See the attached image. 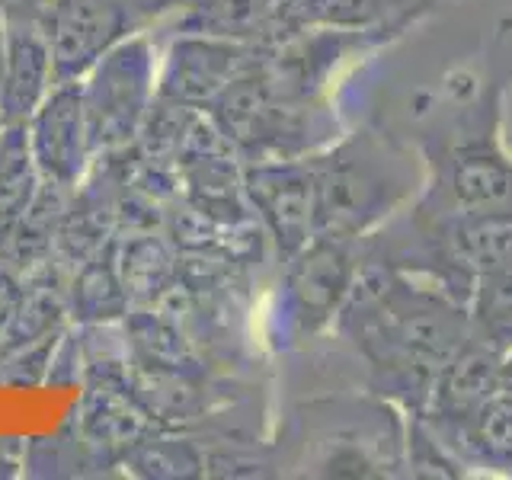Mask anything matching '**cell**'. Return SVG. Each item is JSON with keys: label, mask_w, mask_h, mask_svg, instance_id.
Segmentation results:
<instances>
[{"label": "cell", "mask_w": 512, "mask_h": 480, "mask_svg": "<svg viewBox=\"0 0 512 480\" xmlns=\"http://www.w3.org/2000/svg\"><path fill=\"white\" fill-rule=\"evenodd\" d=\"M333 330L365 362L372 394L416 416L439 372L471 340V317L436 279L365 253Z\"/></svg>", "instance_id": "6da1fadb"}, {"label": "cell", "mask_w": 512, "mask_h": 480, "mask_svg": "<svg viewBox=\"0 0 512 480\" xmlns=\"http://www.w3.org/2000/svg\"><path fill=\"white\" fill-rule=\"evenodd\" d=\"M471 333L500 349L512 346V263L477 276L468 295Z\"/></svg>", "instance_id": "5bb4252c"}, {"label": "cell", "mask_w": 512, "mask_h": 480, "mask_svg": "<svg viewBox=\"0 0 512 480\" xmlns=\"http://www.w3.org/2000/svg\"><path fill=\"white\" fill-rule=\"evenodd\" d=\"M4 68H7V42H4V26H0V90H4Z\"/></svg>", "instance_id": "e0dca14e"}, {"label": "cell", "mask_w": 512, "mask_h": 480, "mask_svg": "<svg viewBox=\"0 0 512 480\" xmlns=\"http://www.w3.org/2000/svg\"><path fill=\"white\" fill-rule=\"evenodd\" d=\"M423 189L410 208L426 215L512 212V154L503 141V87L458 103L442 135L420 141Z\"/></svg>", "instance_id": "3957f363"}, {"label": "cell", "mask_w": 512, "mask_h": 480, "mask_svg": "<svg viewBox=\"0 0 512 480\" xmlns=\"http://www.w3.org/2000/svg\"><path fill=\"white\" fill-rule=\"evenodd\" d=\"M503 352L506 349L471 333V340L464 343L452 356V362L439 372L423 413H416V416H420L432 432H448L458 423H464L490 394L500 391Z\"/></svg>", "instance_id": "52a82bcc"}, {"label": "cell", "mask_w": 512, "mask_h": 480, "mask_svg": "<svg viewBox=\"0 0 512 480\" xmlns=\"http://www.w3.org/2000/svg\"><path fill=\"white\" fill-rule=\"evenodd\" d=\"M52 58V42H45L32 26L13 29L7 39L4 90H0V109L10 122L26 119L42 100L48 74H52Z\"/></svg>", "instance_id": "8fae6325"}, {"label": "cell", "mask_w": 512, "mask_h": 480, "mask_svg": "<svg viewBox=\"0 0 512 480\" xmlns=\"http://www.w3.org/2000/svg\"><path fill=\"white\" fill-rule=\"evenodd\" d=\"M362 260V240L330 234H314L295 256H288L282 320L292 340H304V336L333 327L343 301L359 279Z\"/></svg>", "instance_id": "277c9868"}, {"label": "cell", "mask_w": 512, "mask_h": 480, "mask_svg": "<svg viewBox=\"0 0 512 480\" xmlns=\"http://www.w3.org/2000/svg\"><path fill=\"white\" fill-rule=\"evenodd\" d=\"M141 7L144 0H61L52 55L68 68L90 61L96 48H106V42L119 36L122 26L135 23Z\"/></svg>", "instance_id": "30bf717a"}, {"label": "cell", "mask_w": 512, "mask_h": 480, "mask_svg": "<svg viewBox=\"0 0 512 480\" xmlns=\"http://www.w3.org/2000/svg\"><path fill=\"white\" fill-rule=\"evenodd\" d=\"M439 0H279L269 39L298 29H346L404 36Z\"/></svg>", "instance_id": "8992f818"}, {"label": "cell", "mask_w": 512, "mask_h": 480, "mask_svg": "<svg viewBox=\"0 0 512 480\" xmlns=\"http://www.w3.org/2000/svg\"><path fill=\"white\" fill-rule=\"evenodd\" d=\"M45 0H0V7L13 10V13H29V10H39Z\"/></svg>", "instance_id": "2e32d148"}, {"label": "cell", "mask_w": 512, "mask_h": 480, "mask_svg": "<svg viewBox=\"0 0 512 480\" xmlns=\"http://www.w3.org/2000/svg\"><path fill=\"white\" fill-rule=\"evenodd\" d=\"M151 64L141 45H122L96 71V80L87 93V125L90 135L100 141H116L132 132L141 112V100L148 93Z\"/></svg>", "instance_id": "ba28073f"}, {"label": "cell", "mask_w": 512, "mask_h": 480, "mask_svg": "<svg viewBox=\"0 0 512 480\" xmlns=\"http://www.w3.org/2000/svg\"><path fill=\"white\" fill-rule=\"evenodd\" d=\"M317 176V234L365 240L420 196L423 157L394 135L359 128L311 154Z\"/></svg>", "instance_id": "7a4b0ae2"}, {"label": "cell", "mask_w": 512, "mask_h": 480, "mask_svg": "<svg viewBox=\"0 0 512 480\" xmlns=\"http://www.w3.org/2000/svg\"><path fill=\"white\" fill-rule=\"evenodd\" d=\"M436 439L452 452L464 474L474 468L480 474L512 477V394H490L468 420L436 432Z\"/></svg>", "instance_id": "9c48e42d"}, {"label": "cell", "mask_w": 512, "mask_h": 480, "mask_svg": "<svg viewBox=\"0 0 512 480\" xmlns=\"http://www.w3.org/2000/svg\"><path fill=\"white\" fill-rule=\"evenodd\" d=\"M84 103H80L77 90H58L52 100L45 103V112L36 125V148L39 164L55 173L58 180H71L80 167V154H84V132H80V119H84Z\"/></svg>", "instance_id": "4fadbf2b"}, {"label": "cell", "mask_w": 512, "mask_h": 480, "mask_svg": "<svg viewBox=\"0 0 512 480\" xmlns=\"http://www.w3.org/2000/svg\"><path fill=\"white\" fill-rule=\"evenodd\" d=\"M500 391L512 394V346L503 352V362H500Z\"/></svg>", "instance_id": "9a60e30c"}, {"label": "cell", "mask_w": 512, "mask_h": 480, "mask_svg": "<svg viewBox=\"0 0 512 480\" xmlns=\"http://www.w3.org/2000/svg\"><path fill=\"white\" fill-rule=\"evenodd\" d=\"M247 55L244 48L224 39H199L176 48V58L170 64L167 84L176 96H189V100H208L218 96L231 80L244 71Z\"/></svg>", "instance_id": "7c38bea8"}, {"label": "cell", "mask_w": 512, "mask_h": 480, "mask_svg": "<svg viewBox=\"0 0 512 480\" xmlns=\"http://www.w3.org/2000/svg\"><path fill=\"white\" fill-rule=\"evenodd\" d=\"M244 186L285 260L317 234V176L311 157L256 160Z\"/></svg>", "instance_id": "5b68a950"}]
</instances>
